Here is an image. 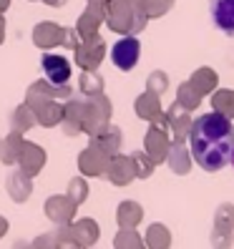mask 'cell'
Masks as SVG:
<instances>
[{
    "label": "cell",
    "instance_id": "ee69618b",
    "mask_svg": "<svg viewBox=\"0 0 234 249\" xmlns=\"http://www.w3.org/2000/svg\"><path fill=\"white\" fill-rule=\"evenodd\" d=\"M13 249H33V244H31V242H25V239H18L16 244H13Z\"/></svg>",
    "mask_w": 234,
    "mask_h": 249
},
{
    "label": "cell",
    "instance_id": "f907efd6",
    "mask_svg": "<svg viewBox=\"0 0 234 249\" xmlns=\"http://www.w3.org/2000/svg\"><path fill=\"white\" fill-rule=\"evenodd\" d=\"M89 3H106V0H89Z\"/></svg>",
    "mask_w": 234,
    "mask_h": 249
},
{
    "label": "cell",
    "instance_id": "6da1fadb",
    "mask_svg": "<svg viewBox=\"0 0 234 249\" xmlns=\"http://www.w3.org/2000/svg\"><path fill=\"white\" fill-rule=\"evenodd\" d=\"M189 151H192L194 164L204 169L207 174H216L229 164V154L234 146L232 136V119L209 111L201 113L199 119L192 121V131H189Z\"/></svg>",
    "mask_w": 234,
    "mask_h": 249
},
{
    "label": "cell",
    "instance_id": "60d3db41",
    "mask_svg": "<svg viewBox=\"0 0 234 249\" xmlns=\"http://www.w3.org/2000/svg\"><path fill=\"white\" fill-rule=\"evenodd\" d=\"M61 131L68 136V139H73V136H81V124H76V121H68V119H61Z\"/></svg>",
    "mask_w": 234,
    "mask_h": 249
},
{
    "label": "cell",
    "instance_id": "4fadbf2b",
    "mask_svg": "<svg viewBox=\"0 0 234 249\" xmlns=\"http://www.w3.org/2000/svg\"><path fill=\"white\" fill-rule=\"evenodd\" d=\"M164 164L169 166L171 174H177V177H186V174L194 169V159H192V151H189L186 141H171Z\"/></svg>",
    "mask_w": 234,
    "mask_h": 249
},
{
    "label": "cell",
    "instance_id": "cb8c5ba5",
    "mask_svg": "<svg viewBox=\"0 0 234 249\" xmlns=\"http://www.w3.org/2000/svg\"><path fill=\"white\" fill-rule=\"evenodd\" d=\"M171 229L162 222H154L146 227V234H144V244L146 249H171Z\"/></svg>",
    "mask_w": 234,
    "mask_h": 249
},
{
    "label": "cell",
    "instance_id": "d4e9b609",
    "mask_svg": "<svg viewBox=\"0 0 234 249\" xmlns=\"http://www.w3.org/2000/svg\"><path fill=\"white\" fill-rule=\"evenodd\" d=\"M28 91H33L38 96H48V98H58V101H66L68 96H73V89H71V81L68 83H51L46 78H38L28 86Z\"/></svg>",
    "mask_w": 234,
    "mask_h": 249
},
{
    "label": "cell",
    "instance_id": "8d00e7d4",
    "mask_svg": "<svg viewBox=\"0 0 234 249\" xmlns=\"http://www.w3.org/2000/svg\"><path fill=\"white\" fill-rule=\"evenodd\" d=\"M214 227H222V229H232L234 231V204L232 201H222L214 209Z\"/></svg>",
    "mask_w": 234,
    "mask_h": 249
},
{
    "label": "cell",
    "instance_id": "ffe728a7",
    "mask_svg": "<svg viewBox=\"0 0 234 249\" xmlns=\"http://www.w3.org/2000/svg\"><path fill=\"white\" fill-rule=\"evenodd\" d=\"M101 25H104V3H89V5H86V10L78 16V23H76L78 36L81 38L96 36Z\"/></svg>",
    "mask_w": 234,
    "mask_h": 249
},
{
    "label": "cell",
    "instance_id": "f6af8a7d",
    "mask_svg": "<svg viewBox=\"0 0 234 249\" xmlns=\"http://www.w3.org/2000/svg\"><path fill=\"white\" fill-rule=\"evenodd\" d=\"M3 40H5V18L0 13V46H3Z\"/></svg>",
    "mask_w": 234,
    "mask_h": 249
},
{
    "label": "cell",
    "instance_id": "9c48e42d",
    "mask_svg": "<svg viewBox=\"0 0 234 249\" xmlns=\"http://www.w3.org/2000/svg\"><path fill=\"white\" fill-rule=\"evenodd\" d=\"M108 154H104L98 149V146L89 143L86 149L78 154V171H81V177L86 179H93V177H104V171L108 166Z\"/></svg>",
    "mask_w": 234,
    "mask_h": 249
},
{
    "label": "cell",
    "instance_id": "ac0fdd59",
    "mask_svg": "<svg viewBox=\"0 0 234 249\" xmlns=\"http://www.w3.org/2000/svg\"><path fill=\"white\" fill-rule=\"evenodd\" d=\"M63 38V25H58L55 20H40L33 28V43L40 51H53L61 46Z\"/></svg>",
    "mask_w": 234,
    "mask_h": 249
},
{
    "label": "cell",
    "instance_id": "1f68e13d",
    "mask_svg": "<svg viewBox=\"0 0 234 249\" xmlns=\"http://www.w3.org/2000/svg\"><path fill=\"white\" fill-rule=\"evenodd\" d=\"M83 116H86V96H68L63 101V119L83 124Z\"/></svg>",
    "mask_w": 234,
    "mask_h": 249
},
{
    "label": "cell",
    "instance_id": "bcb514c9",
    "mask_svg": "<svg viewBox=\"0 0 234 249\" xmlns=\"http://www.w3.org/2000/svg\"><path fill=\"white\" fill-rule=\"evenodd\" d=\"M46 5H51V8H61V5H66V0H43Z\"/></svg>",
    "mask_w": 234,
    "mask_h": 249
},
{
    "label": "cell",
    "instance_id": "5bb4252c",
    "mask_svg": "<svg viewBox=\"0 0 234 249\" xmlns=\"http://www.w3.org/2000/svg\"><path fill=\"white\" fill-rule=\"evenodd\" d=\"M40 68L43 73H46V81L51 83H68L71 81V63H68V58L66 55H58V53H43L40 58Z\"/></svg>",
    "mask_w": 234,
    "mask_h": 249
},
{
    "label": "cell",
    "instance_id": "3957f363",
    "mask_svg": "<svg viewBox=\"0 0 234 249\" xmlns=\"http://www.w3.org/2000/svg\"><path fill=\"white\" fill-rule=\"evenodd\" d=\"M113 116V104L106 93H96V96H86V116L81 124V134H96V131L108 124Z\"/></svg>",
    "mask_w": 234,
    "mask_h": 249
},
{
    "label": "cell",
    "instance_id": "4316f807",
    "mask_svg": "<svg viewBox=\"0 0 234 249\" xmlns=\"http://www.w3.org/2000/svg\"><path fill=\"white\" fill-rule=\"evenodd\" d=\"M10 121H13V131H18V134H28L31 128H36L38 126V121H36V113H33V108L25 104L20 106H16V111H13V116H10Z\"/></svg>",
    "mask_w": 234,
    "mask_h": 249
},
{
    "label": "cell",
    "instance_id": "8fae6325",
    "mask_svg": "<svg viewBox=\"0 0 234 249\" xmlns=\"http://www.w3.org/2000/svg\"><path fill=\"white\" fill-rule=\"evenodd\" d=\"M169 146H171L169 131H162V128H156V126L149 124V128H146V134H144V151L154 159L156 166L164 164V159L169 154Z\"/></svg>",
    "mask_w": 234,
    "mask_h": 249
},
{
    "label": "cell",
    "instance_id": "d6986e66",
    "mask_svg": "<svg viewBox=\"0 0 234 249\" xmlns=\"http://www.w3.org/2000/svg\"><path fill=\"white\" fill-rule=\"evenodd\" d=\"M209 16L222 33L234 36V0H209Z\"/></svg>",
    "mask_w": 234,
    "mask_h": 249
},
{
    "label": "cell",
    "instance_id": "30bf717a",
    "mask_svg": "<svg viewBox=\"0 0 234 249\" xmlns=\"http://www.w3.org/2000/svg\"><path fill=\"white\" fill-rule=\"evenodd\" d=\"M104 177L113 184V186H128L131 181L136 179V174H134V164H131V156H126V154H113L111 159H108V166H106V171H104Z\"/></svg>",
    "mask_w": 234,
    "mask_h": 249
},
{
    "label": "cell",
    "instance_id": "7dc6e473",
    "mask_svg": "<svg viewBox=\"0 0 234 249\" xmlns=\"http://www.w3.org/2000/svg\"><path fill=\"white\" fill-rule=\"evenodd\" d=\"M58 249H83V247H78L76 242H68V244H58Z\"/></svg>",
    "mask_w": 234,
    "mask_h": 249
},
{
    "label": "cell",
    "instance_id": "f35d334b",
    "mask_svg": "<svg viewBox=\"0 0 234 249\" xmlns=\"http://www.w3.org/2000/svg\"><path fill=\"white\" fill-rule=\"evenodd\" d=\"M31 244H33V249H58V239L53 237V231L38 234V237H36Z\"/></svg>",
    "mask_w": 234,
    "mask_h": 249
},
{
    "label": "cell",
    "instance_id": "7bdbcfd3",
    "mask_svg": "<svg viewBox=\"0 0 234 249\" xmlns=\"http://www.w3.org/2000/svg\"><path fill=\"white\" fill-rule=\"evenodd\" d=\"M8 229H10V224H8V219H5L3 214H0V239H3L5 234H8Z\"/></svg>",
    "mask_w": 234,
    "mask_h": 249
},
{
    "label": "cell",
    "instance_id": "7c38bea8",
    "mask_svg": "<svg viewBox=\"0 0 234 249\" xmlns=\"http://www.w3.org/2000/svg\"><path fill=\"white\" fill-rule=\"evenodd\" d=\"M166 119H169V136L171 141H186L189 139V131H192V111H186L184 106H179L177 101L164 111Z\"/></svg>",
    "mask_w": 234,
    "mask_h": 249
},
{
    "label": "cell",
    "instance_id": "d6a6232c",
    "mask_svg": "<svg viewBox=\"0 0 234 249\" xmlns=\"http://www.w3.org/2000/svg\"><path fill=\"white\" fill-rule=\"evenodd\" d=\"M177 104L194 113V111L201 106V96L192 89V83L184 81V83H179V89H177Z\"/></svg>",
    "mask_w": 234,
    "mask_h": 249
},
{
    "label": "cell",
    "instance_id": "f1b7e54d",
    "mask_svg": "<svg viewBox=\"0 0 234 249\" xmlns=\"http://www.w3.org/2000/svg\"><path fill=\"white\" fill-rule=\"evenodd\" d=\"M104 76H101L98 71H81L78 76V89L83 96H96V93H104Z\"/></svg>",
    "mask_w": 234,
    "mask_h": 249
},
{
    "label": "cell",
    "instance_id": "9a60e30c",
    "mask_svg": "<svg viewBox=\"0 0 234 249\" xmlns=\"http://www.w3.org/2000/svg\"><path fill=\"white\" fill-rule=\"evenodd\" d=\"M71 234H73V242H76L78 247L91 249L101 239V227H98L96 219L81 216V219H73V222H71Z\"/></svg>",
    "mask_w": 234,
    "mask_h": 249
},
{
    "label": "cell",
    "instance_id": "681fc988",
    "mask_svg": "<svg viewBox=\"0 0 234 249\" xmlns=\"http://www.w3.org/2000/svg\"><path fill=\"white\" fill-rule=\"evenodd\" d=\"M229 164H232V169H234V146H232V154H229Z\"/></svg>",
    "mask_w": 234,
    "mask_h": 249
},
{
    "label": "cell",
    "instance_id": "8992f818",
    "mask_svg": "<svg viewBox=\"0 0 234 249\" xmlns=\"http://www.w3.org/2000/svg\"><path fill=\"white\" fill-rule=\"evenodd\" d=\"M139 58H141V43H139L136 36H121L119 40L113 43V48H111V63L119 68L121 73L134 71L136 63H139Z\"/></svg>",
    "mask_w": 234,
    "mask_h": 249
},
{
    "label": "cell",
    "instance_id": "44dd1931",
    "mask_svg": "<svg viewBox=\"0 0 234 249\" xmlns=\"http://www.w3.org/2000/svg\"><path fill=\"white\" fill-rule=\"evenodd\" d=\"M189 83H192V89L204 98V96H212L216 89H219V76L216 71L209 68V66H199L197 71H192V76L186 78Z\"/></svg>",
    "mask_w": 234,
    "mask_h": 249
},
{
    "label": "cell",
    "instance_id": "52a82bcc",
    "mask_svg": "<svg viewBox=\"0 0 234 249\" xmlns=\"http://www.w3.org/2000/svg\"><path fill=\"white\" fill-rule=\"evenodd\" d=\"M76 212H78V204H73L68 199V194H53L43 201V214L48 216V222H53L55 227L58 224H71L76 219Z\"/></svg>",
    "mask_w": 234,
    "mask_h": 249
},
{
    "label": "cell",
    "instance_id": "e0dca14e",
    "mask_svg": "<svg viewBox=\"0 0 234 249\" xmlns=\"http://www.w3.org/2000/svg\"><path fill=\"white\" fill-rule=\"evenodd\" d=\"M5 192L16 204H25L33 196V179L28 174H23L20 169H13L5 177Z\"/></svg>",
    "mask_w": 234,
    "mask_h": 249
},
{
    "label": "cell",
    "instance_id": "484cf974",
    "mask_svg": "<svg viewBox=\"0 0 234 249\" xmlns=\"http://www.w3.org/2000/svg\"><path fill=\"white\" fill-rule=\"evenodd\" d=\"M23 134L18 131H10L8 136H0V161H3L5 166H16L18 161V154L23 149Z\"/></svg>",
    "mask_w": 234,
    "mask_h": 249
},
{
    "label": "cell",
    "instance_id": "74e56055",
    "mask_svg": "<svg viewBox=\"0 0 234 249\" xmlns=\"http://www.w3.org/2000/svg\"><path fill=\"white\" fill-rule=\"evenodd\" d=\"M209 242H212L214 249H232V244H234V231H232V229H222V227H212Z\"/></svg>",
    "mask_w": 234,
    "mask_h": 249
},
{
    "label": "cell",
    "instance_id": "b9f144b4",
    "mask_svg": "<svg viewBox=\"0 0 234 249\" xmlns=\"http://www.w3.org/2000/svg\"><path fill=\"white\" fill-rule=\"evenodd\" d=\"M149 124H151V126H156V128H162V131H169V119H166V113H164V111L159 113L154 121H149Z\"/></svg>",
    "mask_w": 234,
    "mask_h": 249
},
{
    "label": "cell",
    "instance_id": "d590c367",
    "mask_svg": "<svg viewBox=\"0 0 234 249\" xmlns=\"http://www.w3.org/2000/svg\"><path fill=\"white\" fill-rule=\"evenodd\" d=\"M146 91H151L156 96H164L169 91V73L166 71H151L149 76H146Z\"/></svg>",
    "mask_w": 234,
    "mask_h": 249
},
{
    "label": "cell",
    "instance_id": "5b68a950",
    "mask_svg": "<svg viewBox=\"0 0 234 249\" xmlns=\"http://www.w3.org/2000/svg\"><path fill=\"white\" fill-rule=\"evenodd\" d=\"M104 58H106V40L98 33L89 36V38H81V43L73 51V63L81 71H96L104 63Z\"/></svg>",
    "mask_w": 234,
    "mask_h": 249
},
{
    "label": "cell",
    "instance_id": "e575fe53",
    "mask_svg": "<svg viewBox=\"0 0 234 249\" xmlns=\"http://www.w3.org/2000/svg\"><path fill=\"white\" fill-rule=\"evenodd\" d=\"M171 5H174V0H139V8L144 10V16L149 20L166 16L171 10Z\"/></svg>",
    "mask_w": 234,
    "mask_h": 249
},
{
    "label": "cell",
    "instance_id": "836d02e7",
    "mask_svg": "<svg viewBox=\"0 0 234 249\" xmlns=\"http://www.w3.org/2000/svg\"><path fill=\"white\" fill-rule=\"evenodd\" d=\"M66 194H68V199H71L73 204H78V207H81V204L89 199V194H91L89 179H86V177H73V179H68Z\"/></svg>",
    "mask_w": 234,
    "mask_h": 249
},
{
    "label": "cell",
    "instance_id": "83f0119b",
    "mask_svg": "<svg viewBox=\"0 0 234 249\" xmlns=\"http://www.w3.org/2000/svg\"><path fill=\"white\" fill-rule=\"evenodd\" d=\"M209 106H212V111L232 119V116H234V91L232 89H216L209 96Z\"/></svg>",
    "mask_w": 234,
    "mask_h": 249
},
{
    "label": "cell",
    "instance_id": "603a6c76",
    "mask_svg": "<svg viewBox=\"0 0 234 249\" xmlns=\"http://www.w3.org/2000/svg\"><path fill=\"white\" fill-rule=\"evenodd\" d=\"M162 111H164V106H162V96H156V93H151V91L139 93L136 101H134V113L139 116L141 121H154Z\"/></svg>",
    "mask_w": 234,
    "mask_h": 249
},
{
    "label": "cell",
    "instance_id": "4dcf8cb0",
    "mask_svg": "<svg viewBox=\"0 0 234 249\" xmlns=\"http://www.w3.org/2000/svg\"><path fill=\"white\" fill-rule=\"evenodd\" d=\"M113 249H146V244L136 229H119L113 237Z\"/></svg>",
    "mask_w": 234,
    "mask_h": 249
},
{
    "label": "cell",
    "instance_id": "7a4b0ae2",
    "mask_svg": "<svg viewBox=\"0 0 234 249\" xmlns=\"http://www.w3.org/2000/svg\"><path fill=\"white\" fill-rule=\"evenodd\" d=\"M149 18L144 16V10L139 3L131 0H106L104 3V25H108V31L119 36H139Z\"/></svg>",
    "mask_w": 234,
    "mask_h": 249
},
{
    "label": "cell",
    "instance_id": "816d5d0a",
    "mask_svg": "<svg viewBox=\"0 0 234 249\" xmlns=\"http://www.w3.org/2000/svg\"><path fill=\"white\" fill-rule=\"evenodd\" d=\"M232 136H234V116H232Z\"/></svg>",
    "mask_w": 234,
    "mask_h": 249
},
{
    "label": "cell",
    "instance_id": "c3c4849f",
    "mask_svg": "<svg viewBox=\"0 0 234 249\" xmlns=\"http://www.w3.org/2000/svg\"><path fill=\"white\" fill-rule=\"evenodd\" d=\"M10 8V0H0V13H5Z\"/></svg>",
    "mask_w": 234,
    "mask_h": 249
},
{
    "label": "cell",
    "instance_id": "ab89813d",
    "mask_svg": "<svg viewBox=\"0 0 234 249\" xmlns=\"http://www.w3.org/2000/svg\"><path fill=\"white\" fill-rule=\"evenodd\" d=\"M81 43V36L76 28H63V38H61V46L68 51H76V46Z\"/></svg>",
    "mask_w": 234,
    "mask_h": 249
},
{
    "label": "cell",
    "instance_id": "277c9868",
    "mask_svg": "<svg viewBox=\"0 0 234 249\" xmlns=\"http://www.w3.org/2000/svg\"><path fill=\"white\" fill-rule=\"evenodd\" d=\"M25 104L33 108L38 126L53 128L63 119V101H58V98H48V96H38L33 91H25Z\"/></svg>",
    "mask_w": 234,
    "mask_h": 249
},
{
    "label": "cell",
    "instance_id": "2e32d148",
    "mask_svg": "<svg viewBox=\"0 0 234 249\" xmlns=\"http://www.w3.org/2000/svg\"><path fill=\"white\" fill-rule=\"evenodd\" d=\"M91 143L98 146V149L104 151V154L113 156V154H119L121 146H124V131L108 121V124L101 126L96 134H91Z\"/></svg>",
    "mask_w": 234,
    "mask_h": 249
},
{
    "label": "cell",
    "instance_id": "ba28073f",
    "mask_svg": "<svg viewBox=\"0 0 234 249\" xmlns=\"http://www.w3.org/2000/svg\"><path fill=\"white\" fill-rule=\"evenodd\" d=\"M46 161H48V154L46 149H43L40 143H33V141H23V149L18 154V161H16V166L28 174L31 179H36L38 174L46 169Z\"/></svg>",
    "mask_w": 234,
    "mask_h": 249
},
{
    "label": "cell",
    "instance_id": "7402d4cb",
    "mask_svg": "<svg viewBox=\"0 0 234 249\" xmlns=\"http://www.w3.org/2000/svg\"><path fill=\"white\" fill-rule=\"evenodd\" d=\"M144 222V207L134 199H124L116 207V224L119 229H136Z\"/></svg>",
    "mask_w": 234,
    "mask_h": 249
},
{
    "label": "cell",
    "instance_id": "f5cc1de1",
    "mask_svg": "<svg viewBox=\"0 0 234 249\" xmlns=\"http://www.w3.org/2000/svg\"><path fill=\"white\" fill-rule=\"evenodd\" d=\"M131 3H139V0H131Z\"/></svg>",
    "mask_w": 234,
    "mask_h": 249
},
{
    "label": "cell",
    "instance_id": "f546056e",
    "mask_svg": "<svg viewBox=\"0 0 234 249\" xmlns=\"http://www.w3.org/2000/svg\"><path fill=\"white\" fill-rule=\"evenodd\" d=\"M131 164H134V174H136V179H151L154 177V171H156V164H154V159L146 154L144 149L139 151H131Z\"/></svg>",
    "mask_w": 234,
    "mask_h": 249
}]
</instances>
